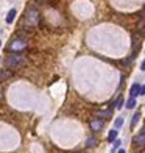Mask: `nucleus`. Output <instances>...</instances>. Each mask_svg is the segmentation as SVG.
<instances>
[{"instance_id": "6", "label": "nucleus", "mask_w": 145, "mask_h": 153, "mask_svg": "<svg viewBox=\"0 0 145 153\" xmlns=\"http://www.w3.org/2000/svg\"><path fill=\"white\" fill-rule=\"evenodd\" d=\"M134 144L145 145V134H144V133H140V134H137L136 138H134Z\"/></svg>"}, {"instance_id": "19", "label": "nucleus", "mask_w": 145, "mask_h": 153, "mask_svg": "<svg viewBox=\"0 0 145 153\" xmlns=\"http://www.w3.org/2000/svg\"><path fill=\"white\" fill-rule=\"evenodd\" d=\"M117 153H125V150H119Z\"/></svg>"}, {"instance_id": "13", "label": "nucleus", "mask_w": 145, "mask_h": 153, "mask_svg": "<svg viewBox=\"0 0 145 153\" xmlns=\"http://www.w3.org/2000/svg\"><path fill=\"white\" fill-rule=\"evenodd\" d=\"M122 106H123V97H119V98H117V102H116V108H117V109H120Z\"/></svg>"}, {"instance_id": "22", "label": "nucleus", "mask_w": 145, "mask_h": 153, "mask_svg": "<svg viewBox=\"0 0 145 153\" xmlns=\"http://www.w3.org/2000/svg\"><path fill=\"white\" fill-rule=\"evenodd\" d=\"M144 9H145V6H144Z\"/></svg>"}, {"instance_id": "20", "label": "nucleus", "mask_w": 145, "mask_h": 153, "mask_svg": "<svg viewBox=\"0 0 145 153\" xmlns=\"http://www.w3.org/2000/svg\"><path fill=\"white\" fill-rule=\"evenodd\" d=\"M142 133H144V134H145V127H144V130H142Z\"/></svg>"}, {"instance_id": "5", "label": "nucleus", "mask_w": 145, "mask_h": 153, "mask_svg": "<svg viewBox=\"0 0 145 153\" xmlns=\"http://www.w3.org/2000/svg\"><path fill=\"white\" fill-rule=\"evenodd\" d=\"M139 89H140V84H139V83H134V84L131 86V89H130L131 98H136V95H139Z\"/></svg>"}, {"instance_id": "11", "label": "nucleus", "mask_w": 145, "mask_h": 153, "mask_svg": "<svg viewBox=\"0 0 145 153\" xmlns=\"http://www.w3.org/2000/svg\"><path fill=\"white\" fill-rule=\"evenodd\" d=\"M8 76H11V72H9V71H0V81L6 80Z\"/></svg>"}, {"instance_id": "16", "label": "nucleus", "mask_w": 145, "mask_h": 153, "mask_svg": "<svg viewBox=\"0 0 145 153\" xmlns=\"http://www.w3.org/2000/svg\"><path fill=\"white\" fill-rule=\"evenodd\" d=\"M95 141H97L95 138H89V139H87V147H92V145H95Z\"/></svg>"}, {"instance_id": "9", "label": "nucleus", "mask_w": 145, "mask_h": 153, "mask_svg": "<svg viewBox=\"0 0 145 153\" xmlns=\"http://www.w3.org/2000/svg\"><path fill=\"white\" fill-rule=\"evenodd\" d=\"M14 17H16V9H11V11L8 13V16H6V22L11 24V22L14 21Z\"/></svg>"}, {"instance_id": "2", "label": "nucleus", "mask_w": 145, "mask_h": 153, "mask_svg": "<svg viewBox=\"0 0 145 153\" xmlns=\"http://www.w3.org/2000/svg\"><path fill=\"white\" fill-rule=\"evenodd\" d=\"M27 19H28V24H30V25H36V24H38V11H36L34 8H31V9L28 11Z\"/></svg>"}, {"instance_id": "18", "label": "nucleus", "mask_w": 145, "mask_h": 153, "mask_svg": "<svg viewBox=\"0 0 145 153\" xmlns=\"http://www.w3.org/2000/svg\"><path fill=\"white\" fill-rule=\"evenodd\" d=\"M140 71H144V72H145V59L142 61V64H140Z\"/></svg>"}, {"instance_id": "17", "label": "nucleus", "mask_w": 145, "mask_h": 153, "mask_svg": "<svg viewBox=\"0 0 145 153\" xmlns=\"http://www.w3.org/2000/svg\"><path fill=\"white\" fill-rule=\"evenodd\" d=\"M139 95H145V86H140V89H139Z\"/></svg>"}, {"instance_id": "8", "label": "nucleus", "mask_w": 145, "mask_h": 153, "mask_svg": "<svg viewBox=\"0 0 145 153\" xmlns=\"http://www.w3.org/2000/svg\"><path fill=\"white\" fill-rule=\"evenodd\" d=\"M117 134H119V131H117L116 128H114V130H111V131H109V134H108V141H109V142H114V141L117 139Z\"/></svg>"}, {"instance_id": "7", "label": "nucleus", "mask_w": 145, "mask_h": 153, "mask_svg": "<svg viewBox=\"0 0 145 153\" xmlns=\"http://www.w3.org/2000/svg\"><path fill=\"white\" fill-rule=\"evenodd\" d=\"M111 114H113V111H111V109H108V111H97V112H95V116H97L100 120H101L103 117H109Z\"/></svg>"}, {"instance_id": "14", "label": "nucleus", "mask_w": 145, "mask_h": 153, "mask_svg": "<svg viewBox=\"0 0 145 153\" xmlns=\"http://www.w3.org/2000/svg\"><path fill=\"white\" fill-rule=\"evenodd\" d=\"M114 125H116V130L120 128L122 125H123V117H117V120H116V124H114Z\"/></svg>"}, {"instance_id": "15", "label": "nucleus", "mask_w": 145, "mask_h": 153, "mask_svg": "<svg viewBox=\"0 0 145 153\" xmlns=\"http://www.w3.org/2000/svg\"><path fill=\"white\" fill-rule=\"evenodd\" d=\"M120 144H122V141H120V139H116V141H114V147H113V152H116V148H119V147H120Z\"/></svg>"}, {"instance_id": "1", "label": "nucleus", "mask_w": 145, "mask_h": 153, "mask_svg": "<svg viewBox=\"0 0 145 153\" xmlns=\"http://www.w3.org/2000/svg\"><path fill=\"white\" fill-rule=\"evenodd\" d=\"M22 63H24V58L19 56V55H11V56L6 58V66H8V67H16V66L22 64Z\"/></svg>"}, {"instance_id": "12", "label": "nucleus", "mask_w": 145, "mask_h": 153, "mask_svg": "<svg viewBox=\"0 0 145 153\" xmlns=\"http://www.w3.org/2000/svg\"><path fill=\"white\" fill-rule=\"evenodd\" d=\"M134 106H136V98H130V100L126 102V108L131 109V108H134Z\"/></svg>"}, {"instance_id": "4", "label": "nucleus", "mask_w": 145, "mask_h": 153, "mask_svg": "<svg viewBox=\"0 0 145 153\" xmlns=\"http://www.w3.org/2000/svg\"><path fill=\"white\" fill-rule=\"evenodd\" d=\"M91 128L94 130V131L101 130V128H103V120H100V119H92V120H91Z\"/></svg>"}, {"instance_id": "3", "label": "nucleus", "mask_w": 145, "mask_h": 153, "mask_svg": "<svg viewBox=\"0 0 145 153\" xmlns=\"http://www.w3.org/2000/svg\"><path fill=\"white\" fill-rule=\"evenodd\" d=\"M25 49V41L24 39H17L11 44V50H24Z\"/></svg>"}, {"instance_id": "10", "label": "nucleus", "mask_w": 145, "mask_h": 153, "mask_svg": "<svg viewBox=\"0 0 145 153\" xmlns=\"http://www.w3.org/2000/svg\"><path fill=\"white\" fill-rule=\"evenodd\" d=\"M139 119H140V112L137 111L136 114L133 116V120H131V128H134V127H136V124L139 122Z\"/></svg>"}, {"instance_id": "21", "label": "nucleus", "mask_w": 145, "mask_h": 153, "mask_svg": "<svg viewBox=\"0 0 145 153\" xmlns=\"http://www.w3.org/2000/svg\"><path fill=\"white\" fill-rule=\"evenodd\" d=\"M0 47H2V42H0Z\"/></svg>"}]
</instances>
